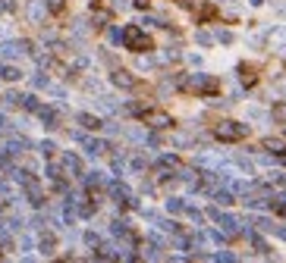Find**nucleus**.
<instances>
[{"mask_svg": "<svg viewBox=\"0 0 286 263\" xmlns=\"http://www.w3.org/2000/svg\"><path fill=\"white\" fill-rule=\"evenodd\" d=\"M176 169H180V160H176L173 154H167V157H160V160H157V173H160V176L176 173Z\"/></svg>", "mask_w": 286, "mask_h": 263, "instance_id": "obj_10", "label": "nucleus"}, {"mask_svg": "<svg viewBox=\"0 0 286 263\" xmlns=\"http://www.w3.org/2000/svg\"><path fill=\"white\" fill-rule=\"evenodd\" d=\"M274 232H277L280 238H286V225H277V222H274Z\"/></svg>", "mask_w": 286, "mask_h": 263, "instance_id": "obj_35", "label": "nucleus"}, {"mask_svg": "<svg viewBox=\"0 0 286 263\" xmlns=\"http://www.w3.org/2000/svg\"><path fill=\"white\" fill-rule=\"evenodd\" d=\"M25 13H28L32 22H41L44 13H47V4H44V0H28V4H25Z\"/></svg>", "mask_w": 286, "mask_h": 263, "instance_id": "obj_7", "label": "nucleus"}, {"mask_svg": "<svg viewBox=\"0 0 286 263\" xmlns=\"http://www.w3.org/2000/svg\"><path fill=\"white\" fill-rule=\"evenodd\" d=\"M183 88L186 91H192V94H217V79L214 75H192V79H186L183 82Z\"/></svg>", "mask_w": 286, "mask_h": 263, "instance_id": "obj_3", "label": "nucleus"}, {"mask_svg": "<svg viewBox=\"0 0 286 263\" xmlns=\"http://www.w3.org/2000/svg\"><path fill=\"white\" fill-rule=\"evenodd\" d=\"M76 141H79V144H85V150H88V154H92V157H101L104 150H107V144H104V141H95V138H88V135H82V132H79V135H76Z\"/></svg>", "mask_w": 286, "mask_h": 263, "instance_id": "obj_6", "label": "nucleus"}, {"mask_svg": "<svg viewBox=\"0 0 286 263\" xmlns=\"http://www.w3.org/2000/svg\"><path fill=\"white\" fill-rule=\"evenodd\" d=\"M22 107H25V110H32V113H35V110H38V107H41V104H38V97H35V94H25V97H22Z\"/></svg>", "mask_w": 286, "mask_h": 263, "instance_id": "obj_22", "label": "nucleus"}, {"mask_svg": "<svg viewBox=\"0 0 286 263\" xmlns=\"http://www.w3.org/2000/svg\"><path fill=\"white\" fill-rule=\"evenodd\" d=\"M107 38H110V41H123V31L120 28H107Z\"/></svg>", "mask_w": 286, "mask_h": 263, "instance_id": "obj_29", "label": "nucleus"}, {"mask_svg": "<svg viewBox=\"0 0 286 263\" xmlns=\"http://www.w3.org/2000/svg\"><path fill=\"white\" fill-rule=\"evenodd\" d=\"M248 238H252V244H255V248H258L261 254H267V251H271V248H267V244H264V241H261V238H258L255 232H248Z\"/></svg>", "mask_w": 286, "mask_h": 263, "instance_id": "obj_24", "label": "nucleus"}, {"mask_svg": "<svg viewBox=\"0 0 286 263\" xmlns=\"http://www.w3.org/2000/svg\"><path fill=\"white\" fill-rule=\"evenodd\" d=\"M79 122H82L88 132H95V128H101V125H104L98 116H92V113H79Z\"/></svg>", "mask_w": 286, "mask_h": 263, "instance_id": "obj_15", "label": "nucleus"}, {"mask_svg": "<svg viewBox=\"0 0 286 263\" xmlns=\"http://www.w3.org/2000/svg\"><path fill=\"white\" fill-rule=\"evenodd\" d=\"M138 116H141V122L151 125V128H170L173 125V116H170V113H160V110H141Z\"/></svg>", "mask_w": 286, "mask_h": 263, "instance_id": "obj_4", "label": "nucleus"}, {"mask_svg": "<svg viewBox=\"0 0 286 263\" xmlns=\"http://www.w3.org/2000/svg\"><path fill=\"white\" fill-rule=\"evenodd\" d=\"M0 128H4V116H0Z\"/></svg>", "mask_w": 286, "mask_h": 263, "instance_id": "obj_37", "label": "nucleus"}, {"mask_svg": "<svg viewBox=\"0 0 286 263\" xmlns=\"http://www.w3.org/2000/svg\"><path fill=\"white\" fill-rule=\"evenodd\" d=\"M110 82H113L117 88H135V79H132V72H126V69H113Z\"/></svg>", "mask_w": 286, "mask_h": 263, "instance_id": "obj_8", "label": "nucleus"}, {"mask_svg": "<svg viewBox=\"0 0 286 263\" xmlns=\"http://www.w3.org/2000/svg\"><path fill=\"white\" fill-rule=\"evenodd\" d=\"M13 10H16L13 0H0V13H13Z\"/></svg>", "mask_w": 286, "mask_h": 263, "instance_id": "obj_28", "label": "nucleus"}, {"mask_svg": "<svg viewBox=\"0 0 286 263\" xmlns=\"http://www.w3.org/2000/svg\"><path fill=\"white\" fill-rule=\"evenodd\" d=\"M261 147L271 150V154H283V150H286V141H283V138H264Z\"/></svg>", "mask_w": 286, "mask_h": 263, "instance_id": "obj_13", "label": "nucleus"}, {"mask_svg": "<svg viewBox=\"0 0 286 263\" xmlns=\"http://www.w3.org/2000/svg\"><path fill=\"white\" fill-rule=\"evenodd\" d=\"M47 4V13H63L66 10V0H44Z\"/></svg>", "mask_w": 286, "mask_h": 263, "instance_id": "obj_20", "label": "nucleus"}, {"mask_svg": "<svg viewBox=\"0 0 286 263\" xmlns=\"http://www.w3.org/2000/svg\"><path fill=\"white\" fill-rule=\"evenodd\" d=\"M214 138H217V141H242V138H248V125L223 119V122L214 125Z\"/></svg>", "mask_w": 286, "mask_h": 263, "instance_id": "obj_1", "label": "nucleus"}, {"mask_svg": "<svg viewBox=\"0 0 286 263\" xmlns=\"http://www.w3.org/2000/svg\"><path fill=\"white\" fill-rule=\"evenodd\" d=\"M53 248H57L53 235H41V251H44V254H53Z\"/></svg>", "mask_w": 286, "mask_h": 263, "instance_id": "obj_18", "label": "nucleus"}, {"mask_svg": "<svg viewBox=\"0 0 286 263\" xmlns=\"http://www.w3.org/2000/svg\"><path fill=\"white\" fill-rule=\"evenodd\" d=\"M198 44H202V47H211V44H214V35H211V31H198Z\"/></svg>", "mask_w": 286, "mask_h": 263, "instance_id": "obj_25", "label": "nucleus"}, {"mask_svg": "<svg viewBox=\"0 0 286 263\" xmlns=\"http://www.w3.org/2000/svg\"><path fill=\"white\" fill-rule=\"evenodd\" d=\"M239 79H242V85H255V82H258V66L239 63Z\"/></svg>", "mask_w": 286, "mask_h": 263, "instance_id": "obj_9", "label": "nucleus"}, {"mask_svg": "<svg viewBox=\"0 0 286 263\" xmlns=\"http://www.w3.org/2000/svg\"><path fill=\"white\" fill-rule=\"evenodd\" d=\"M255 225H258V229H264V232H274V222H271V219H264V216H258Z\"/></svg>", "mask_w": 286, "mask_h": 263, "instance_id": "obj_26", "label": "nucleus"}, {"mask_svg": "<svg viewBox=\"0 0 286 263\" xmlns=\"http://www.w3.org/2000/svg\"><path fill=\"white\" fill-rule=\"evenodd\" d=\"M217 41H223V44H230V41H233V35H230V31H223V28H220V31H217Z\"/></svg>", "mask_w": 286, "mask_h": 263, "instance_id": "obj_31", "label": "nucleus"}, {"mask_svg": "<svg viewBox=\"0 0 286 263\" xmlns=\"http://www.w3.org/2000/svg\"><path fill=\"white\" fill-rule=\"evenodd\" d=\"M214 201H217L220 207H230V204H233V194H230V191H217V194H214Z\"/></svg>", "mask_w": 286, "mask_h": 263, "instance_id": "obj_23", "label": "nucleus"}, {"mask_svg": "<svg viewBox=\"0 0 286 263\" xmlns=\"http://www.w3.org/2000/svg\"><path fill=\"white\" fill-rule=\"evenodd\" d=\"M132 4H135L138 10H148V7H151V0H132Z\"/></svg>", "mask_w": 286, "mask_h": 263, "instance_id": "obj_34", "label": "nucleus"}, {"mask_svg": "<svg viewBox=\"0 0 286 263\" xmlns=\"http://www.w3.org/2000/svg\"><path fill=\"white\" fill-rule=\"evenodd\" d=\"M123 41H126V47H129V50H135V53H148V50H154L151 35H145L138 25H129L126 31H123Z\"/></svg>", "mask_w": 286, "mask_h": 263, "instance_id": "obj_2", "label": "nucleus"}, {"mask_svg": "<svg viewBox=\"0 0 286 263\" xmlns=\"http://www.w3.org/2000/svg\"><path fill=\"white\" fill-rule=\"evenodd\" d=\"M32 85H35V88H50V82L44 79L41 72H38V75H32Z\"/></svg>", "mask_w": 286, "mask_h": 263, "instance_id": "obj_27", "label": "nucleus"}, {"mask_svg": "<svg viewBox=\"0 0 286 263\" xmlns=\"http://www.w3.org/2000/svg\"><path fill=\"white\" fill-rule=\"evenodd\" d=\"M214 16H217V10H214L211 4H205V7L198 10V19H202V22H208V19H214Z\"/></svg>", "mask_w": 286, "mask_h": 263, "instance_id": "obj_21", "label": "nucleus"}, {"mask_svg": "<svg viewBox=\"0 0 286 263\" xmlns=\"http://www.w3.org/2000/svg\"><path fill=\"white\" fill-rule=\"evenodd\" d=\"M274 179H277V185H283V188H286V176H274Z\"/></svg>", "mask_w": 286, "mask_h": 263, "instance_id": "obj_36", "label": "nucleus"}, {"mask_svg": "<svg viewBox=\"0 0 286 263\" xmlns=\"http://www.w3.org/2000/svg\"><path fill=\"white\" fill-rule=\"evenodd\" d=\"M25 191H28V198H32L35 207H41V204H44V191L38 188V182H32V179H28V182H25Z\"/></svg>", "mask_w": 286, "mask_h": 263, "instance_id": "obj_12", "label": "nucleus"}, {"mask_svg": "<svg viewBox=\"0 0 286 263\" xmlns=\"http://www.w3.org/2000/svg\"><path fill=\"white\" fill-rule=\"evenodd\" d=\"M236 163L245 169V173H252V160H248V157H236Z\"/></svg>", "mask_w": 286, "mask_h": 263, "instance_id": "obj_30", "label": "nucleus"}, {"mask_svg": "<svg viewBox=\"0 0 286 263\" xmlns=\"http://www.w3.org/2000/svg\"><path fill=\"white\" fill-rule=\"evenodd\" d=\"M274 122H277V125H286V101H280V104L274 107Z\"/></svg>", "mask_w": 286, "mask_h": 263, "instance_id": "obj_17", "label": "nucleus"}, {"mask_svg": "<svg viewBox=\"0 0 286 263\" xmlns=\"http://www.w3.org/2000/svg\"><path fill=\"white\" fill-rule=\"evenodd\" d=\"M41 150H44V154H47V157H53V150H57V147H53L50 141H44V144H41Z\"/></svg>", "mask_w": 286, "mask_h": 263, "instance_id": "obj_32", "label": "nucleus"}, {"mask_svg": "<svg viewBox=\"0 0 286 263\" xmlns=\"http://www.w3.org/2000/svg\"><path fill=\"white\" fill-rule=\"evenodd\" d=\"M28 53V41H7L0 47V56H7V60H16V56Z\"/></svg>", "mask_w": 286, "mask_h": 263, "instance_id": "obj_5", "label": "nucleus"}, {"mask_svg": "<svg viewBox=\"0 0 286 263\" xmlns=\"http://www.w3.org/2000/svg\"><path fill=\"white\" fill-rule=\"evenodd\" d=\"M217 222L223 225V232H226V235H236V232H239V219H233V216H223V213H220Z\"/></svg>", "mask_w": 286, "mask_h": 263, "instance_id": "obj_14", "label": "nucleus"}, {"mask_svg": "<svg viewBox=\"0 0 286 263\" xmlns=\"http://www.w3.org/2000/svg\"><path fill=\"white\" fill-rule=\"evenodd\" d=\"M167 210H170V213H186V204H183L180 198H173V201H167Z\"/></svg>", "mask_w": 286, "mask_h": 263, "instance_id": "obj_19", "label": "nucleus"}, {"mask_svg": "<svg viewBox=\"0 0 286 263\" xmlns=\"http://www.w3.org/2000/svg\"><path fill=\"white\" fill-rule=\"evenodd\" d=\"M0 79H7V82H19V79H22V72L16 69V66H4V69H0Z\"/></svg>", "mask_w": 286, "mask_h": 263, "instance_id": "obj_16", "label": "nucleus"}, {"mask_svg": "<svg viewBox=\"0 0 286 263\" xmlns=\"http://www.w3.org/2000/svg\"><path fill=\"white\" fill-rule=\"evenodd\" d=\"M214 260H220V263H230V260H236L233 254H214Z\"/></svg>", "mask_w": 286, "mask_h": 263, "instance_id": "obj_33", "label": "nucleus"}, {"mask_svg": "<svg viewBox=\"0 0 286 263\" xmlns=\"http://www.w3.org/2000/svg\"><path fill=\"white\" fill-rule=\"evenodd\" d=\"M63 166H66V176H82V160L76 154H63Z\"/></svg>", "mask_w": 286, "mask_h": 263, "instance_id": "obj_11", "label": "nucleus"}]
</instances>
